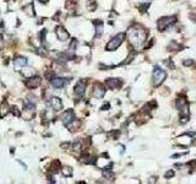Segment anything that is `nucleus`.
I'll list each match as a JSON object with an SVG mask.
<instances>
[{"label": "nucleus", "mask_w": 196, "mask_h": 184, "mask_svg": "<svg viewBox=\"0 0 196 184\" xmlns=\"http://www.w3.org/2000/svg\"><path fill=\"white\" fill-rule=\"evenodd\" d=\"M146 37H147V32L140 25H135L128 30L129 42L135 48H141L146 41Z\"/></svg>", "instance_id": "obj_1"}, {"label": "nucleus", "mask_w": 196, "mask_h": 184, "mask_svg": "<svg viewBox=\"0 0 196 184\" xmlns=\"http://www.w3.org/2000/svg\"><path fill=\"white\" fill-rule=\"evenodd\" d=\"M124 38H125V34H124V33H119V34H117L115 37H113V38L108 42V44H107L105 49H107V50H115L118 47H120V46H121V43H123Z\"/></svg>", "instance_id": "obj_2"}, {"label": "nucleus", "mask_w": 196, "mask_h": 184, "mask_svg": "<svg viewBox=\"0 0 196 184\" xmlns=\"http://www.w3.org/2000/svg\"><path fill=\"white\" fill-rule=\"evenodd\" d=\"M165 79V72L160 68V66H155L153 69V75H152V82L153 86H160L163 80Z\"/></svg>", "instance_id": "obj_3"}, {"label": "nucleus", "mask_w": 196, "mask_h": 184, "mask_svg": "<svg viewBox=\"0 0 196 184\" xmlns=\"http://www.w3.org/2000/svg\"><path fill=\"white\" fill-rule=\"evenodd\" d=\"M177 19L174 16H165L158 20L157 25H158V30L160 31H165L167 28H169L170 26H173L175 24Z\"/></svg>", "instance_id": "obj_4"}, {"label": "nucleus", "mask_w": 196, "mask_h": 184, "mask_svg": "<svg viewBox=\"0 0 196 184\" xmlns=\"http://www.w3.org/2000/svg\"><path fill=\"white\" fill-rule=\"evenodd\" d=\"M49 104H50V107H52V109H53L54 112H59V111L63 109V102H62V99L58 98V97H52V98L49 99Z\"/></svg>", "instance_id": "obj_5"}, {"label": "nucleus", "mask_w": 196, "mask_h": 184, "mask_svg": "<svg viewBox=\"0 0 196 184\" xmlns=\"http://www.w3.org/2000/svg\"><path fill=\"white\" fill-rule=\"evenodd\" d=\"M85 90H86V82H85V81H82V80H81V81H79V82L76 84L75 89H74L76 97L81 98V97L85 94Z\"/></svg>", "instance_id": "obj_6"}, {"label": "nucleus", "mask_w": 196, "mask_h": 184, "mask_svg": "<svg viewBox=\"0 0 196 184\" xmlns=\"http://www.w3.org/2000/svg\"><path fill=\"white\" fill-rule=\"evenodd\" d=\"M50 82H52L53 87H55V89H63L67 84V79H65V77H54V79L50 80Z\"/></svg>", "instance_id": "obj_7"}, {"label": "nucleus", "mask_w": 196, "mask_h": 184, "mask_svg": "<svg viewBox=\"0 0 196 184\" xmlns=\"http://www.w3.org/2000/svg\"><path fill=\"white\" fill-rule=\"evenodd\" d=\"M74 119H75V113H74L71 109L66 111V112H64V113L62 114V122H63V124H64L65 126L69 123L72 122Z\"/></svg>", "instance_id": "obj_8"}, {"label": "nucleus", "mask_w": 196, "mask_h": 184, "mask_svg": "<svg viewBox=\"0 0 196 184\" xmlns=\"http://www.w3.org/2000/svg\"><path fill=\"white\" fill-rule=\"evenodd\" d=\"M39 85H40V77L39 76H32V77H30L27 81H26V86L28 87V89H37V87H39Z\"/></svg>", "instance_id": "obj_9"}, {"label": "nucleus", "mask_w": 196, "mask_h": 184, "mask_svg": "<svg viewBox=\"0 0 196 184\" xmlns=\"http://www.w3.org/2000/svg\"><path fill=\"white\" fill-rule=\"evenodd\" d=\"M177 142L179 145H183V146H189L193 142V138L189 134H184V135H181V136H179L177 139Z\"/></svg>", "instance_id": "obj_10"}, {"label": "nucleus", "mask_w": 196, "mask_h": 184, "mask_svg": "<svg viewBox=\"0 0 196 184\" xmlns=\"http://www.w3.org/2000/svg\"><path fill=\"white\" fill-rule=\"evenodd\" d=\"M92 94H93V97H96V98H102V97L105 94V89H104V86L100 85V84H96L95 87H93Z\"/></svg>", "instance_id": "obj_11"}, {"label": "nucleus", "mask_w": 196, "mask_h": 184, "mask_svg": "<svg viewBox=\"0 0 196 184\" xmlns=\"http://www.w3.org/2000/svg\"><path fill=\"white\" fill-rule=\"evenodd\" d=\"M27 65V59L25 57H16L14 59V66H15V70H21L23 66Z\"/></svg>", "instance_id": "obj_12"}, {"label": "nucleus", "mask_w": 196, "mask_h": 184, "mask_svg": "<svg viewBox=\"0 0 196 184\" xmlns=\"http://www.w3.org/2000/svg\"><path fill=\"white\" fill-rule=\"evenodd\" d=\"M55 33H57V37L59 38V41H62V42H64V41H66V39L69 38V32H67L63 26L57 27Z\"/></svg>", "instance_id": "obj_13"}, {"label": "nucleus", "mask_w": 196, "mask_h": 184, "mask_svg": "<svg viewBox=\"0 0 196 184\" xmlns=\"http://www.w3.org/2000/svg\"><path fill=\"white\" fill-rule=\"evenodd\" d=\"M107 86L110 89V90H118L120 86H121V81L119 79H108L105 81Z\"/></svg>", "instance_id": "obj_14"}, {"label": "nucleus", "mask_w": 196, "mask_h": 184, "mask_svg": "<svg viewBox=\"0 0 196 184\" xmlns=\"http://www.w3.org/2000/svg\"><path fill=\"white\" fill-rule=\"evenodd\" d=\"M80 125H81V122H80V120H77V119H74V120H72L71 123H69L66 126H67V129H69L70 131H76V130H79Z\"/></svg>", "instance_id": "obj_15"}, {"label": "nucleus", "mask_w": 196, "mask_h": 184, "mask_svg": "<svg viewBox=\"0 0 196 184\" xmlns=\"http://www.w3.org/2000/svg\"><path fill=\"white\" fill-rule=\"evenodd\" d=\"M22 71V76H25V77H32V76H34V70H33L32 68H28V66H23L22 69H21Z\"/></svg>", "instance_id": "obj_16"}, {"label": "nucleus", "mask_w": 196, "mask_h": 184, "mask_svg": "<svg viewBox=\"0 0 196 184\" xmlns=\"http://www.w3.org/2000/svg\"><path fill=\"white\" fill-rule=\"evenodd\" d=\"M103 177H104L105 179H108V181H113V179H114V174H113V172L110 171V167L103 168Z\"/></svg>", "instance_id": "obj_17"}, {"label": "nucleus", "mask_w": 196, "mask_h": 184, "mask_svg": "<svg viewBox=\"0 0 196 184\" xmlns=\"http://www.w3.org/2000/svg\"><path fill=\"white\" fill-rule=\"evenodd\" d=\"M62 169V164H60V162L57 160V161H53L52 162V164H50V172L52 173H57V172H59Z\"/></svg>", "instance_id": "obj_18"}, {"label": "nucleus", "mask_w": 196, "mask_h": 184, "mask_svg": "<svg viewBox=\"0 0 196 184\" xmlns=\"http://www.w3.org/2000/svg\"><path fill=\"white\" fill-rule=\"evenodd\" d=\"M180 48H181V46L180 44H178L177 42H170L169 43V46H168V50L169 52H178V50H180Z\"/></svg>", "instance_id": "obj_19"}, {"label": "nucleus", "mask_w": 196, "mask_h": 184, "mask_svg": "<svg viewBox=\"0 0 196 184\" xmlns=\"http://www.w3.org/2000/svg\"><path fill=\"white\" fill-rule=\"evenodd\" d=\"M22 10H23L27 15H30V16H34V9H33L32 4H27L26 6H23V7H22Z\"/></svg>", "instance_id": "obj_20"}, {"label": "nucleus", "mask_w": 196, "mask_h": 184, "mask_svg": "<svg viewBox=\"0 0 196 184\" xmlns=\"http://www.w3.org/2000/svg\"><path fill=\"white\" fill-rule=\"evenodd\" d=\"M60 171H62V174H63L64 177H71V176H72V168H71V167L65 166V167H63Z\"/></svg>", "instance_id": "obj_21"}, {"label": "nucleus", "mask_w": 196, "mask_h": 184, "mask_svg": "<svg viewBox=\"0 0 196 184\" xmlns=\"http://www.w3.org/2000/svg\"><path fill=\"white\" fill-rule=\"evenodd\" d=\"M93 24H95V26H96V34H97V36L102 34V32H103V24H102L100 21H95Z\"/></svg>", "instance_id": "obj_22"}, {"label": "nucleus", "mask_w": 196, "mask_h": 184, "mask_svg": "<svg viewBox=\"0 0 196 184\" xmlns=\"http://www.w3.org/2000/svg\"><path fill=\"white\" fill-rule=\"evenodd\" d=\"M9 109H10V108H9V106L4 102V103H2V106H1V111H0L1 116H2V117H4V116H6V114H7V112H9Z\"/></svg>", "instance_id": "obj_23"}, {"label": "nucleus", "mask_w": 196, "mask_h": 184, "mask_svg": "<svg viewBox=\"0 0 196 184\" xmlns=\"http://www.w3.org/2000/svg\"><path fill=\"white\" fill-rule=\"evenodd\" d=\"M37 50H38V54H40V55H43V57H47V55H48L45 48H43V47H39Z\"/></svg>", "instance_id": "obj_24"}, {"label": "nucleus", "mask_w": 196, "mask_h": 184, "mask_svg": "<svg viewBox=\"0 0 196 184\" xmlns=\"http://www.w3.org/2000/svg\"><path fill=\"white\" fill-rule=\"evenodd\" d=\"M96 7H97V5H96L93 1H90V2L87 4V9H88V10H91V11H93Z\"/></svg>", "instance_id": "obj_25"}, {"label": "nucleus", "mask_w": 196, "mask_h": 184, "mask_svg": "<svg viewBox=\"0 0 196 184\" xmlns=\"http://www.w3.org/2000/svg\"><path fill=\"white\" fill-rule=\"evenodd\" d=\"M10 111H11V112H12L16 117H20V116H21V113L19 112V108H17V107H15V106H14L12 108H10Z\"/></svg>", "instance_id": "obj_26"}, {"label": "nucleus", "mask_w": 196, "mask_h": 184, "mask_svg": "<svg viewBox=\"0 0 196 184\" xmlns=\"http://www.w3.org/2000/svg\"><path fill=\"white\" fill-rule=\"evenodd\" d=\"M190 19L193 21H196V9H193L191 12H190Z\"/></svg>", "instance_id": "obj_27"}, {"label": "nucleus", "mask_w": 196, "mask_h": 184, "mask_svg": "<svg viewBox=\"0 0 196 184\" xmlns=\"http://www.w3.org/2000/svg\"><path fill=\"white\" fill-rule=\"evenodd\" d=\"M45 34H47V31L43 30L40 32V34H39V37H40V39H42V42H45Z\"/></svg>", "instance_id": "obj_28"}, {"label": "nucleus", "mask_w": 196, "mask_h": 184, "mask_svg": "<svg viewBox=\"0 0 196 184\" xmlns=\"http://www.w3.org/2000/svg\"><path fill=\"white\" fill-rule=\"evenodd\" d=\"M173 176H174V171H173V169H170V171H168V172L165 173V176H164V177L168 179V178H170V177H173Z\"/></svg>", "instance_id": "obj_29"}, {"label": "nucleus", "mask_w": 196, "mask_h": 184, "mask_svg": "<svg viewBox=\"0 0 196 184\" xmlns=\"http://www.w3.org/2000/svg\"><path fill=\"white\" fill-rule=\"evenodd\" d=\"M184 65H186V66H189V65H191V64H194V61L193 60H185L184 63H183Z\"/></svg>", "instance_id": "obj_30"}, {"label": "nucleus", "mask_w": 196, "mask_h": 184, "mask_svg": "<svg viewBox=\"0 0 196 184\" xmlns=\"http://www.w3.org/2000/svg\"><path fill=\"white\" fill-rule=\"evenodd\" d=\"M108 108H109V104H105V106L102 107V109H108Z\"/></svg>", "instance_id": "obj_31"}, {"label": "nucleus", "mask_w": 196, "mask_h": 184, "mask_svg": "<svg viewBox=\"0 0 196 184\" xmlns=\"http://www.w3.org/2000/svg\"><path fill=\"white\" fill-rule=\"evenodd\" d=\"M38 1H40V2H43V4H47L49 0H38Z\"/></svg>", "instance_id": "obj_32"}]
</instances>
